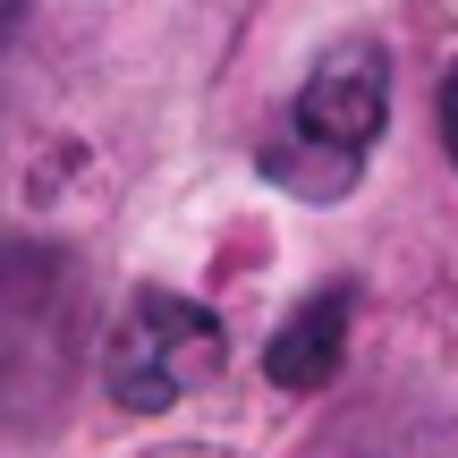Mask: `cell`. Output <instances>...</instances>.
Returning <instances> with one entry per match:
<instances>
[{"instance_id": "3", "label": "cell", "mask_w": 458, "mask_h": 458, "mask_svg": "<svg viewBox=\"0 0 458 458\" xmlns=\"http://www.w3.org/2000/svg\"><path fill=\"white\" fill-rule=\"evenodd\" d=\"M221 357H229V340H221V323L196 297L136 289L128 314L111 323V340H102V382H111L119 408L162 416V408H179L187 391H204V382L221 374Z\"/></svg>"}, {"instance_id": "2", "label": "cell", "mask_w": 458, "mask_h": 458, "mask_svg": "<svg viewBox=\"0 0 458 458\" xmlns=\"http://www.w3.org/2000/svg\"><path fill=\"white\" fill-rule=\"evenodd\" d=\"M85 348V280L60 246H0V408L43 416Z\"/></svg>"}, {"instance_id": "4", "label": "cell", "mask_w": 458, "mask_h": 458, "mask_svg": "<svg viewBox=\"0 0 458 458\" xmlns=\"http://www.w3.org/2000/svg\"><path fill=\"white\" fill-rule=\"evenodd\" d=\"M348 314H357V289H348V280L314 289L306 306H297L289 323L272 331V348H263V374H272L280 391H323V382L340 374V348H348Z\"/></svg>"}, {"instance_id": "1", "label": "cell", "mask_w": 458, "mask_h": 458, "mask_svg": "<svg viewBox=\"0 0 458 458\" xmlns=\"http://www.w3.org/2000/svg\"><path fill=\"white\" fill-rule=\"evenodd\" d=\"M382 128H391V60H382V43L348 34V43H331L314 60L306 94H297V119H289V145L263 153V170L280 187H297V196L331 204L357 187V162L374 153Z\"/></svg>"}, {"instance_id": "6", "label": "cell", "mask_w": 458, "mask_h": 458, "mask_svg": "<svg viewBox=\"0 0 458 458\" xmlns=\"http://www.w3.org/2000/svg\"><path fill=\"white\" fill-rule=\"evenodd\" d=\"M17 9H26V0H0V43H9V26H17Z\"/></svg>"}, {"instance_id": "5", "label": "cell", "mask_w": 458, "mask_h": 458, "mask_svg": "<svg viewBox=\"0 0 458 458\" xmlns=\"http://www.w3.org/2000/svg\"><path fill=\"white\" fill-rule=\"evenodd\" d=\"M442 145H450V162H458V68L442 77Z\"/></svg>"}]
</instances>
